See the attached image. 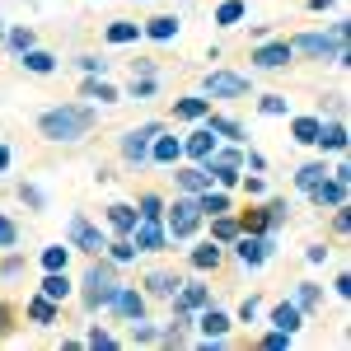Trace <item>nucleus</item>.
<instances>
[{
    "mask_svg": "<svg viewBox=\"0 0 351 351\" xmlns=\"http://www.w3.org/2000/svg\"><path fill=\"white\" fill-rule=\"evenodd\" d=\"M14 61L24 66L28 75H56V66H61V61H56V56L47 52V47H38V43H33L28 52H19V56H14Z\"/></svg>",
    "mask_w": 351,
    "mask_h": 351,
    "instance_id": "c756f323",
    "label": "nucleus"
},
{
    "mask_svg": "<svg viewBox=\"0 0 351 351\" xmlns=\"http://www.w3.org/2000/svg\"><path fill=\"white\" fill-rule=\"evenodd\" d=\"M291 52L304 56V61H328V66H337V71H347L351 66V52L342 38H332V33H295L291 38Z\"/></svg>",
    "mask_w": 351,
    "mask_h": 351,
    "instance_id": "20e7f679",
    "label": "nucleus"
},
{
    "mask_svg": "<svg viewBox=\"0 0 351 351\" xmlns=\"http://www.w3.org/2000/svg\"><path fill=\"white\" fill-rule=\"evenodd\" d=\"M127 342H132V347H160V324L132 319V324H127Z\"/></svg>",
    "mask_w": 351,
    "mask_h": 351,
    "instance_id": "ea45409f",
    "label": "nucleus"
},
{
    "mask_svg": "<svg viewBox=\"0 0 351 351\" xmlns=\"http://www.w3.org/2000/svg\"><path fill=\"white\" fill-rule=\"evenodd\" d=\"M286 122H291V141H295V145H314V141H319V127H324L319 112H291Z\"/></svg>",
    "mask_w": 351,
    "mask_h": 351,
    "instance_id": "bb28decb",
    "label": "nucleus"
},
{
    "mask_svg": "<svg viewBox=\"0 0 351 351\" xmlns=\"http://www.w3.org/2000/svg\"><path fill=\"white\" fill-rule=\"evenodd\" d=\"M71 258H75V248H71V243H47V248L38 253L43 271H61V267H71Z\"/></svg>",
    "mask_w": 351,
    "mask_h": 351,
    "instance_id": "a19ab883",
    "label": "nucleus"
},
{
    "mask_svg": "<svg viewBox=\"0 0 351 351\" xmlns=\"http://www.w3.org/2000/svg\"><path fill=\"white\" fill-rule=\"evenodd\" d=\"M169 304H178V309L197 314V309H206V304H211V286H206L202 276H183V286L173 291V300H169Z\"/></svg>",
    "mask_w": 351,
    "mask_h": 351,
    "instance_id": "f3484780",
    "label": "nucleus"
},
{
    "mask_svg": "<svg viewBox=\"0 0 351 351\" xmlns=\"http://www.w3.org/2000/svg\"><path fill=\"white\" fill-rule=\"evenodd\" d=\"M202 127H211V132L220 136V141H234V145H248V132H243V122L239 117H230V112H206V117H202Z\"/></svg>",
    "mask_w": 351,
    "mask_h": 351,
    "instance_id": "5701e85b",
    "label": "nucleus"
},
{
    "mask_svg": "<svg viewBox=\"0 0 351 351\" xmlns=\"http://www.w3.org/2000/svg\"><path fill=\"white\" fill-rule=\"evenodd\" d=\"M33 43H38V33H33L28 24H5V43H0V47H10V56L28 52Z\"/></svg>",
    "mask_w": 351,
    "mask_h": 351,
    "instance_id": "58836bf2",
    "label": "nucleus"
},
{
    "mask_svg": "<svg viewBox=\"0 0 351 351\" xmlns=\"http://www.w3.org/2000/svg\"><path fill=\"white\" fill-rule=\"evenodd\" d=\"M216 145H220V136L211 132V127H202V122H192V132L183 136V160H192V164L211 160V155H216Z\"/></svg>",
    "mask_w": 351,
    "mask_h": 351,
    "instance_id": "2eb2a0df",
    "label": "nucleus"
},
{
    "mask_svg": "<svg viewBox=\"0 0 351 351\" xmlns=\"http://www.w3.org/2000/svg\"><path fill=\"white\" fill-rule=\"evenodd\" d=\"M75 66H80V75H108V61H104V56H94V52L75 56Z\"/></svg>",
    "mask_w": 351,
    "mask_h": 351,
    "instance_id": "603ef678",
    "label": "nucleus"
},
{
    "mask_svg": "<svg viewBox=\"0 0 351 351\" xmlns=\"http://www.w3.org/2000/svg\"><path fill=\"white\" fill-rule=\"evenodd\" d=\"M243 169H248V173H267V155H263V150H248V145H243Z\"/></svg>",
    "mask_w": 351,
    "mask_h": 351,
    "instance_id": "13d9d810",
    "label": "nucleus"
},
{
    "mask_svg": "<svg viewBox=\"0 0 351 351\" xmlns=\"http://www.w3.org/2000/svg\"><path fill=\"white\" fill-rule=\"evenodd\" d=\"M178 33H183V19L178 14H155V19L141 24V38H150V43H173Z\"/></svg>",
    "mask_w": 351,
    "mask_h": 351,
    "instance_id": "393cba45",
    "label": "nucleus"
},
{
    "mask_svg": "<svg viewBox=\"0 0 351 351\" xmlns=\"http://www.w3.org/2000/svg\"><path fill=\"white\" fill-rule=\"evenodd\" d=\"M164 132V122H141V127H127L117 136V155L132 164V169H145L150 164V141Z\"/></svg>",
    "mask_w": 351,
    "mask_h": 351,
    "instance_id": "0eeeda50",
    "label": "nucleus"
},
{
    "mask_svg": "<svg viewBox=\"0 0 351 351\" xmlns=\"http://www.w3.org/2000/svg\"><path fill=\"white\" fill-rule=\"evenodd\" d=\"M117 286H122V267H117V263H108L104 253H94V263H89V271L80 276L75 295H80V304L89 309V314H108Z\"/></svg>",
    "mask_w": 351,
    "mask_h": 351,
    "instance_id": "f03ea898",
    "label": "nucleus"
},
{
    "mask_svg": "<svg viewBox=\"0 0 351 351\" xmlns=\"http://www.w3.org/2000/svg\"><path fill=\"white\" fill-rule=\"evenodd\" d=\"M84 347H89V351H112V347H122V337H117L112 328L94 324V328H89V337H84Z\"/></svg>",
    "mask_w": 351,
    "mask_h": 351,
    "instance_id": "a18cd8bd",
    "label": "nucleus"
},
{
    "mask_svg": "<svg viewBox=\"0 0 351 351\" xmlns=\"http://www.w3.org/2000/svg\"><path fill=\"white\" fill-rule=\"evenodd\" d=\"M328 258H332V248H328V243H304V263H309V267H324Z\"/></svg>",
    "mask_w": 351,
    "mask_h": 351,
    "instance_id": "6e6d98bb",
    "label": "nucleus"
},
{
    "mask_svg": "<svg viewBox=\"0 0 351 351\" xmlns=\"http://www.w3.org/2000/svg\"><path fill=\"white\" fill-rule=\"evenodd\" d=\"M10 164H14V150H10V145L0 141V173H10Z\"/></svg>",
    "mask_w": 351,
    "mask_h": 351,
    "instance_id": "69168bd1",
    "label": "nucleus"
},
{
    "mask_svg": "<svg viewBox=\"0 0 351 351\" xmlns=\"http://www.w3.org/2000/svg\"><path fill=\"white\" fill-rule=\"evenodd\" d=\"M192 328H197V342H216V337H230V332H234V314L206 304V309L192 314Z\"/></svg>",
    "mask_w": 351,
    "mask_h": 351,
    "instance_id": "9d476101",
    "label": "nucleus"
},
{
    "mask_svg": "<svg viewBox=\"0 0 351 351\" xmlns=\"http://www.w3.org/2000/svg\"><path fill=\"white\" fill-rule=\"evenodd\" d=\"M319 178H328V160H324V155H319V160H304L295 169V178H291V183H295V192H309Z\"/></svg>",
    "mask_w": 351,
    "mask_h": 351,
    "instance_id": "4c0bfd02",
    "label": "nucleus"
},
{
    "mask_svg": "<svg viewBox=\"0 0 351 351\" xmlns=\"http://www.w3.org/2000/svg\"><path fill=\"white\" fill-rule=\"evenodd\" d=\"M304 197H309V206H314V211H332V206H347V202H351V183H342V178H332V173H328V178H319Z\"/></svg>",
    "mask_w": 351,
    "mask_h": 351,
    "instance_id": "f8f14e48",
    "label": "nucleus"
},
{
    "mask_svg": "<svg viewBox=\"0 0 351 351\" xmlns=\"http://www.w3.org/2000/svg\"><path fill=\"white\" fill-rule=\"evenodd\" d=\"M80 99L84 104H104V108H108V104H122V89H117L108 75H84L80 80Z\"/></svg>",
    "mask_w": 351,
    "mask_h": 351,
    "instance_id": "aec40b11",
    "label": "nucleus"
},
{
    "mask_svg": "<svg viewBox=\"0 0 351 351\" xmlns=\"http://www.w3.org/2000/svg\"><path fill=\"white\" fill-rule=\"evenodd\" d=\"M28 271V258L19 248H5V258H0V281H19Z\"/></svg>",
    "mask_w": 351,
    "mask_h": 351,
    "instance_id": "37998d69",
    "label": "nucleus"
},
{
    "mask_svg": "<svg viewBox=\"0 0 351 351\" xmlns=\"http://www.w3.org/2000/svg\"><path fill=\"white\" fill-rule=\"evenodd\" d=\"M263 220H267V234H281L286 220H291V202L286 197H263Z\"/></svg>",
    "mask_w": 351,
    "mask_h": 351,
    "instance_id": "72a5a7b5",
    "label": "nucleus"
},
{
    "mask_svg": "<svg viewBox=\"0 0 351 351\" xmlns=\"http://www.w3.org/2000/svg\"><path fill=\"white\" fill-rule=\"evenodd\" d=\"M160 94V75H132V84L122 89V99H155Z\"/></svg>",
    "mask_w": 351,
    "mask_h": 351,
    "instance_id": "c03bdc74",
    "label": "nucleus"
},
{
    "mask_svg": "<svg viewBox=\"0 0 351 351\" xmlns=\"http://www.w3.org/2000/svg\"><path fill=\"white\" fill-rule=\"evenodd\" d=\"M0 248H19V225H14V216H5V211H0Z\"/></svg>",
    "mask_w": 351,
    "mask_h": 351,
    "instance_id": "864d4df0",
    "label": "nucleus"
},
{
    "mask_svg": "<svg viewBox=\"0 0 351 351\" xmlns=\"http://www.w3.org/2000/svg\"><path fill=\"white\" fill-rule=\"evenodd\" d=\"M108 314L112 319H122V324H132V319H145L150 314V300H145V291L141 286H117V295H112V304H108Z\"/></svg>",
    "mask_w": 351,
    "mask_h": 351,
    "instance_id": "9b49d317",
    "label": "nucleus"
},
{
    "mask_svg": "<svg viewBox=\"0 0 351 351\" xmlns=\"http://www.w3.org/2000/svg\"><path fill=\"white\" fill-rule=\"evenodd\" d=\"M164 202H169L164 192H141L132 206H136V216H141V220H160L164 216Z\"/></svg>",
    "mask_w": 351,
    "mask_h": 351,
    "instance_id": "79ce46f5",
    "label": "nucleus"
},
{
    "mask_svg": "<svg viewBox=\"0 0 351 351\" xmlns=\"http://www.w3.org/2000/svg\"><path fill=\"white\" fill-rule=\"evenodd\" d=\"M347 234H351V202L332 206V239H347Z\"/></svg>",
    "mask_w": 351,
    "mask_h": 351,
    "instance_id": "3c124183",
    "label": "nucleus"
},
{
    "mask_svg": "<svg viewBox=\"0 0 351 351\" xmlns=\"http://www.w3.org/2000/svg\"><path fill=\"white\" fill-rule=\"evenodd\" d=\"M178 160H183V136H169V127H164V132L150 141V164H155V169H173Z\"/></svg>",
    "mask_w": 351,
    "mask_h": 351,
    "instance_id": "412c9836",
    "label": "nucleus"
},
{
    "mask_svg": "<svg viewBox=\"0 0 351 351\" xmlns=\"http://www.w3.org/2000/svg\"><path fill=\"white\" fill-rule=\"evenodd\" d=\"M332 5H337V0H304V10H314V14H328Z\"/></svg>",
    "mask_w": 351,
    "mask_h": 351,
    "instance_id": "0e129e2a",
    "label": "nucleus"
},
{
    "mask_svg": "<svg viewBox=\"0 0 351 351\" xmlns=\"http://www.w3.org/2000/svg\"><path fill=\"white\" fill-rule=\"evenodd\" d=\"M295 61V52H291V38H258L253 43V52H248V66L253 71H286Z\"/></svg>",
    "mask_w": 351,
    "mask_h": 351,
    "instance_id": "6e6552de",
    "label": "nucleus"
},
{
    "mask_svg": "<svg viewBox=\"0 0 351 351\" xmlns=\"http://www.w3.org/2000/svg\"><path fill=\"white\" fill-rule=\"evenodd\" d=\"M188 267L197 271V276H206V271H220L225 267V243L216 239H188Z\"/></svg>",
    "mask_w": 351,
    "mask_h": 351,
    "instance_id": "ddd939ff",
    "label": "nucleus"
},
{
    "mask_svg": "<svg viewBox=\"0 0 351 351\" xmlns=\"http://www.w3.org/2000/svg\"><path fill=\"white\" fill-rule=\"evenodd\" d=\"M332 295L351 300V271H337V276H332Z\"/></svg>",
    "mask_w": 351,
    "mask_h": 351,
    "instance_id": "052dcab7",
    "label": "nucleus"
},
{
    "mask_svg": "<svg viewBox=\"0 0 351 351\" xmlns=\"http://www.w3.org/2000/svg\"><path fill=\"white\" fill-rule=\"evenodd\" d=\"M178 286H183V276H178V271H169V267H155V271H145V276H141L145 300H173Z\"/></svg>",
    "mask_w": 351,
    "mask_h": 351,
    "instance_id": "6ab92c4d",
    "label": "nucleus"
},
{
    "mask_svg": "<svg viewBox=\"0 0 351 351\" xmlns=\"http://www.w3.org/2000/svg\"><path fill=\"white\" fill-rule=\"evenodd\" d=\"M38 295L56 300V304H66V300L75 295V281H71V271H43V281H38Z\"/></svg>",
    "mask_w": 351,
    "mask_h": 351,
    "instance_id": "b1692460",
    "label": "nucleus"
},
{
    "mask_svg": "<svg viewBox=\"0 0 351 351\" xmlns=\"http://www.w3.org/2000/svg\"><path fill=\"white\" fill-rule=\"evenodd\" d=\"M291 342H295L291 332H281V328H271V332H263V337H258V351H291Z\"/></svg>",
    "mask_w": 351,
    "mask_h": 351,
    "instance_id": "8fccbe9b",
    "label": "nucleus"
},
{
    "mask_svg": "<svg viewBox=\"0 0 351 351\" xmlns=\"http://www.w3.org/2000/svg\"><path fill=\"white\" fill-rule=\"evenodd\" d=\"M202 230H211L206 239H216V243H225V248H230V239L239 234V216H234V211H225V216H206V225H202Z\"/></svg>",
    "mask_w": 351,
    "mask_h": 351,
    "instance_id": "c9c22d12",
    "label": "nucleus"
},
{
    "mask_svg": "<svg viewBox=\"0 0 351 351\" xmlns=\"http://www.w3.org/2000/svg\"><path fill=\"white\" fill-rule=\"evenodd\" d=\"M267 324H271V328H281V332H291V337H295L300 328H304V314L295 309V300H281V304H271V309H267Z\"/></svg>",
    "mask_w": 351,
    "mask_h": 351,
    "instance_id": "7c9ffc66",
    "label": "nucleus"
},
{
    "mask_svg": "<svg viewBox=\"0 0 351 351\" xmlns=\"http://www.w3.org/2000/svg\"><path fill=\"white\" fill-rule=\"evenodd\" d=\"M104 43L108 47H132V43H141V24L136 19H112V24H104Z\"/></svg>",
    "mask_w": 351,
    "mask_h": 351,
    "instance_id": "473e14b6",
    "label": "nucleus"
},
{
    "mask_svg": "<svg viewBox=\"0 0 351 351\" xmlns=\"http://www.w3.org/2000/svg\"><path fill=\"white\" fill-rule=\"evenodd\" d=\"M136 206L132 202H112V206H104V230L108 234H132V225H136Z\"/></svg>",
    "mask_w": 351,
    "mask_h": 351,
    "instance_id": "a878e982",
    "label": "nucleus"
},
{
    "mask_svg": "<svg viewBox=\"0 0 351 351\" xmlns=\"http://www.w3.org/2000/svg\"><path fill=\"white\" fill-rule=\"evenodd\" d=\"M239 192L248 197V202H258V197H267V178H263V173H248V169H243V173H239Z\"/></svg>",
    "mask_w": 351,
    "mask_h": 351,
    "instance_id": "09e8293b",
    "label": "nucleus"
},
{
    "mask_svg": "<svg viewBox=\"0 0 351 351\" xmlns=\"http://www.w3.org/2000/svg\"><path fill=\"white\" fill-rule=\"evenodd\" d=\"M328 33H332V38H342V43H351V19H337Z\"/></svg>",
    "mask_w": 351,
    "mask_h": 351,
    "instance_id": "e2e57ef3",
    "label": "nucleus"
},
{
    "mask_svg": "<svg viewBox=\"0 0 351 351\" xmlns=\"http://www.w3.org/2000/svg\"><path fill=\"white\" fill-rule=\"evenodd\" d=\"M258 314H263V300L248 295V300L239 304V314H234V324H258Z\"/></svg>",
    "mask_w": 351,
    "mask_h": 351,
    "instance_id": "5fc2aeb1",
    "label": "nucleus"
},
{
    "mask_svg": "<svg viewBox=\"0 0 351 351\" xmlns=\"http://www.w3.org/2000/svg\"><path fill=\"white\" fill-rule=\"evenodd\" d=\"M164 234H169V248L173 243H188L202 234V225H206V216H202V206H197V197H188V192H178L173 202H164Z\"/></svg>",
    "mask_w": 351,
    "mask_h": 351,
    "instance_id": "7ed1b4c3",
    "label": "nucleus"
},
{
    "mask_svg": "<svg viewBox=\"0 0 351 351\" xmlns=\"http://www.w3.org/2000/svg\"><path fill=\"white\" fill-rule=\"evenodd\" d=\"M24 319H28L33 328H52V324H61V304L33 291V295H28V304H24Z\"/></svg>",
    "mask_w": 351,
    "mask_h": 351,
    "instance_id": "4be33fe9",
    "label": "nucleus"
},
{
    "mask_svg": "<svg viewBox=\"0 0 351 351\" xmlns=\"http://www.w3.org/2000/svg\"><path fill=\"white\" fill-rule=\"evenodd\" d=\"M202 94H206L211 104H220V99H253V80L239 75V71L216 66V71H206V75H202Z\"/></svg>",
    "mask_w": 351,
    "mask_h": 351,
    "instance_id": "423d86ee",
    "label": "nucleus"
},
{
    "mask_svg": "<svg viewBox=\"0 0 351 351\" xmlns=\"http://www.w3.org/2000/svg\"><path fill=\"white\" fill-rule=\"evenodd\" d=\"M291 300H295L300 314L309 319V314L324 309V286H319V281H295V286H291Z\"/></svg>",
    "mask_w": 351,
    "mask_h": 351,
    "instance_id": "cd10ccee",
    "label": "nucleus"
},
{
    "mask_svg": "<svg viewBox=\"0 0 351 351\" xmlns=\"http://www.w3.org/2000/svg\"><path fill=\"white\" fill-rule=\"evenodd\" d=\"M99 127V104H52V108L38 112V136L47 145H75L84 136H94Z\"/></svg>",
    "mask_w": 351,
    "mask_h": 351,
    "instance_id": "f257e3e1",
    "label": "nucleus"
},
{
    "mask_svg": "<svg viewBox=\"0 0 351 351\" xmlns=\"http://www.w3.org/2000/svg\"><path fill=\"white\" fill-rule=\"evenodd\" d=\"M66 243H71L75 253H89V258H94V253H104L108 230H104V225H94L89 216H80V211H75V216L66 220Z\"/></svg>",
    "mask_w": 351,
    "mask_h": 351,
    "instance_id": "1a4fd4ad",
    "label": "nucleus"
},
{
    "mask_svg": "<svg viewBox=\"0 0 351 351\" xmlns=\"http://www.w3.org/2000/svg\"><path fill=\"white\" fill-rule=\"evenodd\" d=\"M173 188L197 197V192L211 188V173H206V164H192V160H178L173 164Z\"/></svg>",
    "mask_w": 351,
    "mask_h": 351,
    "instance_id": "a211bd4d",
    "label": "nucleus"
},
{
    "mask_svg": "<svg viewBox=\"0 0 351 351\" xmlns=\"http://www.w3.org/2000/svg\"><path fill=\"white\" fill-rule=\"evenodd\" d=\"M342 112H347V99L342 94H328L324 104H319V117H342Z\"/></svg>",
    "mask_w": 351,
    "mask_h": 351,
    "instance_id": "4d7b16f0",
    "label": "nucleus"
},
{
    "mask_svg": "<svg viewBox=\"0 0 351 351\" xmlns=\"http://www.w3.org/2000/svg\"><path fill=\"white\" fill-rule=\"evenodd\" d=\"M276 239H281V234H248V230H239V234L230 239V248H225V258H234L239 267L258 271L263 263H271V253H276Z\"/></svg>",
    "mask_w": 351,
    "mask_h": 351,
    "instance_id": "39448f33",
    "label": "nucleus"
},
{
    "mask_svg": "<svg viewBox=\"0 0 351 351\" xmlns=\"http://www.w3.org/2000/svg\"><path fill=\"white\" fill-rule=\"evenodd\" d=\"M104 258H108V263H117V267H132L141 253H136V243L127 239V234H108V243H104Z\"/></svg>",
    "mask_w": 351,
    "mask_h": 351,
    "instance_id": "f704fd0d",
    "label": "nucleus"
},
{
    "mask_svg": "<svg viewBox=\"0 0 351 351\" xmlns=\"http://www.w3.org/2000/svg\"><path fill=\"white\" fill-rule=\"evenodd\" d=\"M319 155H347L351 150V132H347V117H324L319 127V141H314Z\"/></svg>",
    "mask_w": 351,
    "mask_h": 351,
    "instance_id": "4468645a",
    "label": "nucleus"
},
{
    "mask_svg": "<svg viewBox=\"0 0 351 351\" xmlns=\"http://www.w3.org/2000/svg\"><path fill=\"white\" fill-rule=\"evenodd\" d=\"M243 19H248V5H243V0H220L216 14H211V24H216V28H239Z\"/></svg>",
    "mask_w": 351,
    "mask_h": 351,
    "instance_id": "e433bc0d",
    "label": "nucleus"
},
{
    "mask_svg": "<svg viewBox=\"0 0 351 351\" xmlns=\"http://www.w3.org/2000/svg\"><path fill=\"white\" fill-rule=\"evenodd\" d=\"M258 112H263V117H291V99H286V94H258Z\"/></svg>",
    "mask_w": 351,
    "mask_h": 351,
    "instance_id": "49530a36",
    "label": "nucleus"
},
{
    "mask_svg": "<svg viewBox=\"0 0 351 351\" xmlns=\"http://www.w3.org/2000/svg\"><path fill=\"white\" fill-rule=\"evenodd\" d=\"M127 239L136 243V253H164V248H169V234H164V220H136Z\"/></svg>",
    "mask_w": 351,
    "mask_h": 351,
    "instance_id": "dca6fc26",
    "label": "nucleus"
},
{
    "mask_svg": "<svg viewBox=\"0 0 351 351\" xmlns=\"http://www.w3.org/2000/svg\"><path fill=\"white\" fill-rule=\"evenodd\" d=\"M10 332H14V304H10V300H0V342H5Z\"/></svg>",
    "mask_w": 351,
    "mask_h": 351,
    "instance_id": "bf43d9fd",
    "label": "nucleus"
},
{
    "mask_svg": "<svg viewBox=\"0 0 351 351\" xmlns=\"http://www.w3.org/2000/svg\"><path fill=\"white\" fill-rule=\"evenodd\" d=\"M132 75H160V66H155L150 56H136V61H132Z\"/></svg>",
    "mask_w": 351,
    "mask_h": 351,
    "instance_id": "680f3d73",
    "label": "nucleus"
},
{
    "mask_svg": "<svg viewBox=\"0 0 351 351\" xmlns=\"http://www.w3.org/2000/svg\"><path fill=\"white\" fill-rule=\"evenodd\" d=\"M19 202H24V211H47V192L38 188V183H19Z\"/></svg>",
    "mask_w": 351,
    "mask_h": 351,
    "instance_id": "de8ad7c7",
    "label": "nucleus"
},
{
    "mask_svg": "<svg viewBox=\"0 0 351 351\" xmlns=\"http://www.w3.org/2000/svg\"><path fill=\"white\" fill-rule=\"evenodd\" d=\"M0 43H5V19H0Z\"/></svg>",
    "mask_w": 351,
    "mask_h": 351,
    "instance_id": "338daca9",
    "label": "nucleus"
},
{
    "mask_svg": "<svg viewBox=\"0 0 351 351\" xmlns=\"http://www.w3.org/2000/svg\"><path fill=\"white\" fill-rule=\"evenodd\" d=\"M211 112V99L197 89V94H183V99H173V122H202Z\"/></svg>",
    "mask_w": 351,
    "mask_h": 351,
    "instance_id": "c85d7f7f",
    "label": "nucleus"
},
{
    "mask_svg": "<svg viewBox=\"0 0 351 351\" xmlns=\"http://www.w3.org/2000/svg\"><path fill=\"white\" fill-rule=\"evenodd\" d=\"M197 206H202V216H225V211H234V192L211 183L206 192H197Z\"/></svg>",
    "mask_w": 351,
    "mask_h": 351,
    "instance_id": "2f4dec72",
    "label": "nucleus"
}]
</instances>
